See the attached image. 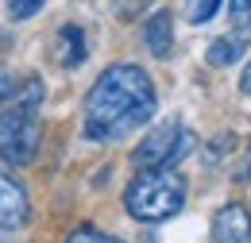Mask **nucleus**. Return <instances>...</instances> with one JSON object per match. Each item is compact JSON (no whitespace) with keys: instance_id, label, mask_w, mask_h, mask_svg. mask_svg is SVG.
<instances>
[{"instance_id":"nucleus-1","label":"nucleus","mask_w":251,"mask_h":243,"mask_svg":"<svg viewBox=\"0 0 251 243\" xmlns=\"http://www.w3.org/2000/svg\"><path fill=\"white\" fill-rule=\"evenodd\" d=\"M155 104L158 97L151 77L131 62H116L85 93V139L93 143L127 139L155 116Z\"/></svg>"},{"instance_id":"nucleus-2","label":"nucleus","mask_w":251,"mask_h":243,"mask_svg":"<svg viewBox=\"0 0 251 243\" xmlns=\"http://www.w3.org/2000/svg\"><path fill=\"white\" fill-rule=\"evenodd\" d=\"M39 100H43V81L24 77V89L8 108H0V158L8 166H31L39 143H43V120H39Z\"/></svg>"},{"instance_id":"nucleus-3","label":"nucleus","mask_w":251,"mask_h":243,"mask_svg":"<svg viewBox=\"0 0 251 243\" xmlns=\"http://www.w3.org/2000/svg\"><path fill=\"white\" fill-rule=\"evenodd\" d=\"M182 205H186V178L178 170H170V166L143 170L124 189V209L139 224L170 220L174 213H182Z\"/></svg>"},{"instance_id":"nucleus-4","label":"nucleus","mask_w":251,"mask_h":243,"mask_svg":"<svg viewBox=\"0 0 251 243\" xmlns=\"http://www.w3.org/2000/svg\"><path fill=\"white\" fill-rule=\"evenodd\" d=\"M189 143H193V135H189L186 127L178 120H166L151 127L143 139H139V147L131 151V162L139 166V170H155V166H174L182 154L189 151Z\"/></svg>"},{"instance_id":"nucleus-5","label":"nucleus","mask_w":251,"mask_h":243,"mask_svg":"<svg viewBox=\"0 0 251 243\" xmlns=\"http://www.w3.org/2000/svg\"><path fill=\"white\" fill-rule=\"evenodd\" d=\"M31 216V201H27V189L20 178H12L8 170H0V228L16 232L24 228Z\"/></svg>"},{"instance_id":"nucleus-6","label":"nucleus","mask_w":251,"mask_h":243,"mask_svg":"<svg viewBox=\"0 0 251 243\" xmlns=\"http://www.w3.org/2000/svg\"><path fill=\"white\" fill-rule=\"evenodd\" d=\"M213 243H248L251 240V213L244 205H224L213 216V228H209Z\"/></svg>"},{"instance_id":"nucleus-7","label":"nucleus","mask_w":251,"mask_h":243,"mask_svg":"<svg viewBox=\"0 0 251 243\" xmlns=\"http://www.w3.org/2000/svg\"><path fill=\"white\" fill-rule=\"evenodd\" d=\"M143 47L155 58H166L174 50V16L170 12H151L143 20Z\"/></svg>"},{"instance_id":"nucleus-8","label":"nucleus","mask_w":251,"mask_h":243,"mask_svg":"<svg viewBox=\"0 0 251 243\" xmlns=\"http://www.w3.org/2000/svg\"><path fill=\"white\" fill-rule=\"evenodd\" d=\"M85 31L74 27V24H66L62 31H58V50H54V58H58V66H66V70H74V66H81L85 62Z\"/></svg>"},{"instance_id":"nucleus-9","label":"nucleus","mask_w":251,"mask_h":243,"mask_svg":"<svg viewBox=\"0 0 251 243\" xmlns=\"http://www.w3.org/2000/svg\"><path fill=\"white\" fill-rule=\"evenodd\" d=\"M244 50H248V39H240V35H224V39H213V43H209L205 58H209V66H232Z\"/></svg>"},{"instance_id":"nucleus-10","label":"nucleus","mask_w":251,"mask_h":243,"mask_svg":"<svg viewBox=\"0 0 251 243\" xmlns=\"http://www.w3.org/2000/svg\"><path fill=\"white\" fill-rule=\"evenodd\" d=\"M228 16H232V35H240V39L251 43V0H232Z\"/></svg>"},{"instance_id":"nucleus-11","label":"nucleus","mask_w":251,"mask_h":243,"mask_svg":"<svg viewBox=\"0 0 251 243\" xmlns=\"http://www.w3.org/2000/svg\"><path fill=\"white\" fill-rule=\"evenodd\" d=\"M220 12V0H186V20L189 24H209Z\"/></svg>"},{"instance_id":"nucleus-12","label":"nucleus","mask_w":251,"mask_h":243,"mask_svg":"<svg viewBox=\"0 0 251 243\" xmlns=\"http://www.w3.org/2000/svg\"><path fill=\"white\" fill-rule=\"evenodd\" d=\"M43 4H47V0H4V12H8V20L20 24V20H31Z\"/></svg>"},{"instance_id":"nucleus-13","label":"nucleus","mask_w":251,"mask_h":243,"mask_svg":"<svg viewBox=\"0 0 251 243\" xmlns=\"http://www.w3.org/2000/svg\"><path fill=\"white\" fill-rule=\"evenodd\" d=\"M66 243H124V240H116L108 232H97V228H77V232L66 236Z\"/></svg>"},{"instance_id":"nucleus-14","label":"nucleus","mask_w":251,"mask_h":243,"mask_svg":"<svg viewBox=\"0 0 251 243\" xmlns=\"http://www.w3.org/2000/svg\"><path fill=\"white\" fill-rule=\"evenodd\" d=\"M24 89V77H16L12 70H0V104H8V100H16Z\"/></svg>"},{"instance_id":"nucleus-15","label":"nucleus","mask_w":251,"mask_h":243,"mask_svg":"<svg viewBox=\"0 0 251 243\" xmlns=\"http://www.w3.org/2000/svg\"><path fill=\"white\" fill-rule=\"evenodd\" d=\"M147 8H151V0H112L116 20H135V16H143Z\"/></svg>"},{"instance_id":"nucleus-16","label":"nucleus","mask_w":251,"mask_h":243,"mask_svg":"<svg viewBox=\"0 0 251 243\" xmlns=\"http://www.w3.org/2000/svg\"><path fill=\"white\" fill-rule=\"evenodd\" d=\"M240 89L251 97V62H248V70H244V77H240Z\"/></svg>"},{"instance_id":"nucleus-17","label":"nucleus","mask_w":251,"mask_h":243,"mask_svg":"<svg viewBox=\"0 0 251 243\" xmlns=\"http://www.w3.org/2000/svg\"><path fill=\"white\" fill-rule=\"evenodd\" d=\"M240 182H251V154H248V162L240 166Z\"/></svg>"}]
</instances>
